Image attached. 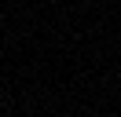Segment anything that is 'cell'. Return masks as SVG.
Masks as SVG:
<instances>
[]
</instances>
